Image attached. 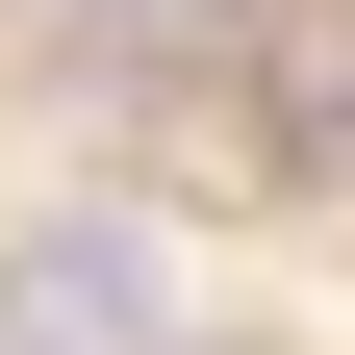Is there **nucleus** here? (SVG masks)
Segmentation results:
<instances>
[{"label": "nucleus", "mask_w": 355, "mask_h": 355, "mask_svg": "<svg viewBox=\"0 0 355 355\" xmlns=\"http://www.w3.org/2000/svg\"><path fill=\"white\" fill-rule=\"evenodd\" d=\"M0 330L26 355H153V229H26L0 254Z\"/></svg>", "instance_id": "nucleus-1"}, {"label": "nucleus", "mask_w": 355, "mask_h": 355, "mask_svg": "<svg viewBox=\"0 0 355 355\" xmlns=\"http://www.w3.org/2000/svg\"><path fill=\"white\" fill-rule=\"evenodd\" d=\"M254 153H279V178H355V0H304V51H279V102H254Z\"/></svg>", "instance_id": "nucleus-2"}]
</instances>
